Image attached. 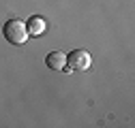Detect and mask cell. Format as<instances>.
I'll return each mask as SVG.
<instances>
[{"label":"cell","instance_id":"obj_1","mask_svg":"<svg viewBox=\"0 0 135 128\" xmlns=\"http://www.w3.org/2000/svg\"><path fill=\"white\" fill-rule=\"evenodd\" d=\"M2 34L11 45H24L28 41V30L22 19H9L2 28Z\"/></svg>","mask_w":135,"mask_h":128},{"label":"cell","instance_id":"obj_2","mask_svg":"<svg viewBox=\"0 0 135 128\" xmlns=\"http://www.w3.org/2000/svg\"><path fill=\"white\" fill-rule=\"evenodd\" d=\"M92 64V56L86 51V49H75L66 56V66H69L73 73H84L88 71Z\"/></svg>","mask_w":135,"mask_h":128},{"label":"cell","instance_id":"obj_3","mask_svg":"<svg viewBox=\"0 0 135 128\" xmlns=\"http://www.w3.org/2000/svg\"><path fill=\"white\" fill-rule=\"evenodd\" d=\"M45 64H47V68H52V71H64V66H66V56H64L62 51H52V54H47Z\"/></svg>","mask_w":135,"mask_h":128},{"label":"cell","instance_id":"obj_4","mask_svg":"<svg viewBox=\"0 0 135 128\" xmlns=\"http://www.w3.org/2000/svg\"><path fill=\"white\" fill-rule=\"evenodd\" d=\"M26 30H28V34H35V36L43 34L45 32V19L39 17V15H32V17L26 22Z\"/></svg>","mask_w":135,"mask_h":128}]
</instances>
